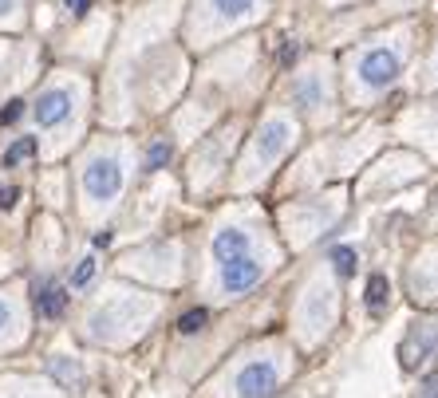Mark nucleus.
Wrapping results in <instances>:
<instances>
[{"label": "nucleus", "instance_id": "nucleus-1", "mask_svg": "<svg viewBox=\"0 0 438 398\" xmlns=\"http://www.w3.org/2000/svg\"><path fill=\"white\" fill-rule=\"evenodd\" d=\"M414 51V24H399L360 40L344 56V95L352 107H371L403 79Z\"/></svg>", "mask_w": 438, "mask_h": 398}, {"label": "nucleus", "instance_id": "nucleus-2", "mask_svg": "<svg viewBox=\"0 0 438 398\" xmlns=\"http://www.w3.org/2000/svg\"><path fill=\"white\" fill-rule=\"evenodd\" d=\"M301 367V351L292 347V339H261L245 347L217 379V398H276L284 382Z\"/></svg>", "mask_w": 438, "mask_h": 398}, {"label": "nucleus", "instance_id": "nucleus-3", "mask_svg": "<svg viewBox=\"0 0 438 398\" xmlns=\"http://www.w3.org/2000/svg\"><path fill=\"white\" fill-rule=\"evenodd\" d=\"M301 130L304 127L296 122L292 110H284V107L265 110V119L257 122L249 146H245V158H241V166H237L233 189H261L265 186L276 169L284 166V158L301 146Z\"/></svg>", "mask_w": 438, "mask_h": 398}, {"label": "nucleus", "instance_id": "nucleus-4", "mask_svg": "<svg viewBox=\"0 0 438 398\" xmlns=\"http://www.w3.org/2000/svg\"><path fill=\"white\" fill-rule=\"evenodd\" d=\"M340 323V284H335L332 268H316L308 280L301 284L296 300L288 312V339L296 351H316L324 347V339L335 331Z\"/></svg>", "mask_w": 438, "mask_h": 398}, {"label": "nucleus", "instance_id": "nucleus-5", "mask_svg": "<svg viewBox=\"0 0 438 398\" xmlns=\"http://www.w3.org/2000/svg\"><path fill=\"white\" fill-rule=\"evenodd\" d=\"M379 135H383L379 127H367V130H360V135L316 142L301 158V166H292L288 189H324V182L340 178V174H352V169L379 146Z\"/></svg>", "mask_w": 438, "mask_h": 398}, {"label": "nucleus", "instance_id": "nucleus-6", "mask_svg": "<svg viewBox=\"0 0 438 398\" xmlns=\"http://www.w3.org/2000/svg\"><path fill=\"white\" fill-rule=\"evenodd\" d=\"M348 209V194L344 189H328V194H316V197H296V201L281 205V233L292 248H308L316 237H324L328 229L340 225Z\"/></svg>", "mask_w": 438, "mask_h": 398}, {"label": "nucleus", "instance_id": "nucleus-7", "mask_svg": "<svg viewBox=\"0 0 438 398\" xmlns=\"http://www.w3.org/2000/svg\"><path fill=\"white\" fill-rule=\"evenodd\" d=\"M288 110L296 115V122H308V127L324 130L335 122L340 107H335V79L332 68L324 60H312L304 63L296 75L288 79Z\"/></svg>", "mask_w": 438, "mask_h": 398}, {"label": "nucleus", "instance_id": "nucleus-8", "mask_svg": "<svg viewBox=\"0 0 438 398\" xmlns=\"http://www.w3.org/2000/svg\"><path fill=\"white\" fill-rule=\"evenodd\" d=\"M284 261V248L281 245H268L261 253H245V256H233L225 264H214V300H241L249 296L257 284H265Z\"/></svg>", "mask_w": 438, "mask_h": 398}, {"label": "nucleus", "instance_id": "nucleus-9", "mask_svg": "<svg viewBox=\"0 0 438 398\" xmlns=\"http://www.w3.org/2000/svg\"><path fill=\"white\" fill-rule=\"evenodd\" d=\"M155 312H158L155 300H142V296H111V300H103V304L91 312V320H87V331H91V339H99V343H122V339L138 335L146 323L155 320Z\"/></svg>", "mask_w": 438, "mask_h": 398}, {"label": "nucleus", "instance_id": "nucleus-10", "mask_svg": "<svg viewBox=\"0 0 438 398\" xmlns=\"http://www.w3.org/2000/svg\"><path fill=\"white\" fill-rule=\"evenodd\" d=\"M122 186H127V166H122V158L115 150H95L91 158L83 162V169H79V194H83V201L95 205V209L115 205Z\"/></svg>", "mask_w": 438, "mask_h": 398}, {"label": "nucleus", "instance_id": "nucleus-11", "mask_svg": "<svg viewBox=\"0 0 438 398\" xmlns=\"http://www.w3.org/2000/svg\"><path fill=\"white\" fill-rule=\"evenodd\" d=\"M422 169H427V162H422L419 154L391 150L387 158H379L371 169H363L360 189H355V194H360V197H379L383 189H399V186H407V182L422 178Z\"/></svg>", "mask_w": 438, "mask_h": 398}, {"label": "nucleus", "instance_id": "nucleus-12", "mask_svg": "<svg viewBox=\"0 0 438 398\" xmlns=\"http://www.w3.org/2000/svg\"><path fill=\"white\" fill-rule=\"evenodd\" d=\"M407 296L414 304H438V237L427 241L407 264Z\"/></svg>", "mask_w": 438, "mask_h": 398}, {"label": "nucleus", "instance_id": "nucleus-13", "mask_svg": "<svg viewBox=\"0 0 438 398\" xmlns=\"http://www.w3.org/2000/svg\"><path fill=\"white\" fill-rule=\"evenodd\" d=\"M71 115H75V95H71V87H43L32 103V119H36V127H43V130L68 127Z\"/></svg>", "mask_w": 438, "mask_h": 398}, {"label": "nucleus", "instance_id": "nucleus-14", "mask_svg": "<svg viewBox=\"0 0 438 398\" xmlns=\"http://www.w3.org/2000/svg\"><path fill=\"white\" fill-rule=\"evenodd\" d=\"M206 32H225V28L249 24L265 12V0H206Z\"/></svg>", "mask_w": 438, "mask_h": 398}, {"label": "nucleus", "instance_id": "nucleus-15", "mask_svg": "<svg viewBox=\"0 0 438 398\" xmlns=\"http://www.w3.org/2000/svg\"><path fill=\"white\" fill-rule=\"evenodd\" d=\"M434 351H438V315H422V320H414L411 331H407L403 347H399V359H403L407 371H414V367H422Z\"/></svg>", "mask_w": 438, "mask_h": 398}, {"label": "nucleus", "instance_id": "nucleus-16", "mask_svg": "<svg viewBox=\"0 0 438 398\" xmlns=\"http://www.w3.org/2000/svg\"><path fill=\"white\" fill-rule=\"evenodd\" d=\"M233 138H237V127L221 130V135H214V142H209V150H202V158H194V174L202 169V182L217 178L225 166V154L233 150Z\"/></svg>", "mask_w": 438, "mask_h": 398}, {"label": "nucleus", "instance_id": "nucleus-17", "mask_svg": "<svg viewBox=\"0 0 438 398\" xmlns=\"http://www.w3.org/2000/svg\"><path fill=\"white\" fill-rule=\"evenodd\" d=\"M36 304H40V315H43V320H60V315L68 312V292H63V284L48 280V284H40V296H36Z\"/></svg>", "mask_w": 438, "mask_h": 398}, {"label": "nucleus", "instance_id": "nucleus-18", "mask_svg": "<svg viewBox=\"0 0 438 398\" xmlns=\"http://www.w3.org/2000/svg\"><path fill=\"white\" fill-rule=\"evenodd\" d=\"M32 158H36V138H28V135L16 138V142L4 150V166H9V169H16L20 162H32Z\"/></svg>", "mask_w": 438, "mask_h": 398}, {"label": "nucleus", "instance_id": "nucleus-19", "mask_svg": "<svg viewBox=\"0 0 438 398\" xmlns=\"http://www.w3.org/2000/svg\"><path fill=\"white\" fill-rule=\"evenodd\" d=\"M170 154H174V146L166 142V138H158V142L146 150V169H162L166 162H170Z\"/></svg>", "mask_w": 438, "mask_h": 398}, {"label": "nucleus", "instance_id": "nucleus-20", "mask_svg": "<svg viewBox=\"0 0 438 398\" xmlns=\"http://www.w3.org/2000/svg\"><path fill=\"white\" fill-rule=\"evenodd\" d=\"M206 320H209L206 308H194V312H186V315L178 320V331H182V335H198V331L206 328Z\"/></svg>", "mask_w": 438, "mask_h": 398}, {"label": "nucleus", "instance_id": "nucleus-21", "mask_svg": "<svg viewBox=\"0 0 438 398\" xmlns=\"http://www.w3.org/2000/svg\"><path fill=\"white\" fill-rule=\"evenodd\" d=\"M419 87H422V91H438V43H434V51H430L427 68H422V79H419Z\"/></svg>", "mask_w": 438, "mask_h": 398}, {"label": "nucleus", "instance_id": "nucleus-22", "mask_svg": "<svg viewBox=\"0 0 438 398\" xmlns=\"http://www.w3.org/2000/svg\"><path fill=\"white\" fill-rule=\"evenodd\" d=\"M12 328H16V304L9 296H0V339L12 335Z\"/></svg>", "mask_w": 438, "mask_h": 398}, {"label": "nucleus", "instance_id": "nucleus-23", "mask_svg": "<svg viewBox=\"0 0 438 398\" xmlns=\"http://www.w3.org/2000/svg\"><path fill=\"white\" fill-rule=\"evenodd\" d=\"M95 280V261L91 256H83V261L75 264V272H71V288H87Z\"/></svg>", "mask_w": 438, "mask_h": 398}, {"label": "nucleus", "instance_id": "nucleus-24", "mask_svg": "<svg viewBox=\"0 0 438 398\" xmlns=\"http://www.w3.org/2000/svg\"><path fill=\"white\" fill-rule=\"evenodd\" d=\"M387 296H391V292H387V280H383V276H375V280H371V292H367V304H371V308H375V312H379Z\"/></svg>", "mask_w": 438, "mask_h": 398}, {"label": "nucleus", "instance_id": "nucleus-25", "mask_svg": "<svg viewBox=\"0 0 438 398\" xmlns=\"http://www.w3.org/2000/svg\"><path fill=\"white\" fill-rule=\"evenodd\" d=\"M20 115H24V99H12L9 107L0 110V127H12V122H20Z\"/></svg>", "mask_w": 438, "mask_h": 398}, {"label": "nucleus", "instance_id": "nucleus-26", "mask_svg": "<svg viewBox=\"0 0 438 398\" xmlns=\"http://www.w3.org/2000/svg\"><path fill=\"white\" fill-rule=\"evenodd\" d=\"M16 197H20L16 186H0V209H12V205H16Z\"/></svg>", "mask_w": 438, "mask_h": 398}, {"label": "nucleus", "instance_id": "nucleus-27", "mask_svg": "<svg viewBox=\"0 0 438 398\" xmlns=\"http://www.w3.org/2000/svg\"><path fill=\"white\" fill-rule=\"evenodd\" d=\"M68 9L75 12V16H83V12H87V0H68Z\"/></svg>", "mask_w": 438, "mask_h": 398}, {"label": "nucleus", "instance_id": "nucleus-28", "mask_svg": "<svg viewBox=\"0 0 438 398\" xmlns=\"http://www.w3.org/2000/svg\"><path fill=\"white\" fill-rule=\"evenodd\" d=\"M12 4H16V0H0V16H4V12H12Z\"/></svg>", "mask_w": 438, "mask_h": 398}, {"label": "nucleus", "instance_id": "nucleus-29", "mask_svg": "<svg viewBox=\"0 0 438 398\" xmlns=\"http://www.w3.org/2000/svg\"><path fill=\"white\" fill-rule=\"evenodd\" d=\"M430 229H434V233H438V209H434V213H430Z\"/></svg>", "mask_w": 438, "mask_h": 398}]
</instances>
